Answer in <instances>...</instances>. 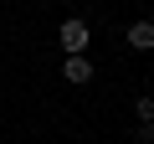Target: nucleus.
Here are the masks:
<instances>
[{
	"mask_svg": "<svg viewBox=\"0 0 154 144\" xmlns=\"http://www.w3.org/2000/svg\"><path fill=\"white\" fill-rule=\"evenodd\" d=\"M134 139H139V144H154V124H139V129H134Z\"/></svg>",
	"mask_w": 154,
	"mask_h": 144,
	"instance_id": "39448f33",
	"label": "nucleus"
},
{
	"mask_svg": "<svg viewBox=\"0 0 154 144\" xmlns=\"http://www.w3.org/2000/svg\"><path fill=\"white\" fill-rule=\"evenodd\" d=\"M128 46L134 52H154V21H128Z\"/></svg>",
	"mask_w": 154,
	"mask_h": 144,
	"instance_id": "7ed1b4c3",
	"label": "nucleus"
},
{
	"mask_svg": "<svg viewBox=\"0 0 154 144\" xmlns=\"http://www.w3.org/2000/svg\"><path fill=\"white\" fill-rule=\"evenodd\" d=\"M57 41H62V52H67V57H88V41H93V26H88L82 16H67V21L57 26Z\"/></svg>",
	"mask_w": 154,
	"mask_h": 144,
	"instance_id": "f257e3e1",
	"label": "nucleus"
},
{
	"mask_svg": "<svg viewBox=\"0 0 154 144\" xmlns=\"http://www.w3.org/2000/svg\"><path fill=\"white\" fill-rule=\"evenodd\" d=\"M93 72H98V67H93L88 57H62V77H67V83H77V88L93 83Z\"/></svg>",
	"mask_w": 154,
	"mask_h": 144,
	"instance_id": "f03ea898",
	"label": "nucleus"
},
{
	"mask_svg": "<svg viewBox=\"0 0 154 144\" xmlns=\"http://www.w3.org/2000/svg\"><path fill=\"white\" fill-rule=\"evenodd\" d=\"M134 113H139V124H154V98H149V93L134 98Z\"/></svg>",
	"mask_w": 154,
	"mask_h": 144,
	"instance_id": "20e7f679",
	"label": "nucleus"
}]
</instances>
